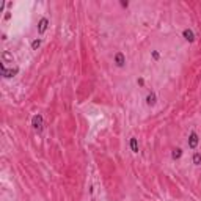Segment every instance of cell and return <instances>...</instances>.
I'll return each instance as SVG.
<instances>
[{
  "label": "cell",
  "instance_id": "30bf717a",
  "mask_svg": "<svg viewBox=\"0 0 201 201\" xmlns=\"http://www.w3.org/2000/svg\"><path fill=\"white\" fill-rule=\"evenodd\" d=\"M39 46H41V39H39V38H38V39H35V41L32 43V49H38Z\"/></svg>",
  "mask_w": 201,
  "mask_h": 201
},
{
  "label": "cell",
  "instance_id": "9c48e42d",
  "mask_svg": "<svg viewBox=\"0 0 201 201\" xmlns=\"http://www.w3.org/2000/svg\"><path fill=\"white\" fill-rule=\"evenodd\" d=\"M192 160H193V163H195V165H199V163H201V152H195Z\"/></svg>",
  "mask_w": 201,
  "mask_h": 201
},
{
  "label": "cell",
  "instance_id": "7a4b0ae2",
  "mask_svg": "<svg viewBox=\"0 0 201 201\" xmlns=\"http://www.w3.org/2000/svg\"><path fill=\"white\" fill-rule=\"evenodd\" d=\"M198 135H196V132H192L190 135H188V148L190 149H195L196 148V145H198Z\"/></svg>",
  "mask_w": 201,
  "mask_h": 201
},
{
  "label": "cell",
  "instance_id": "5b68a950",
  "mask_svg": "<svg viewBox=\"0 0 201 201\" xmlns=\"http://www.w3.org/2000/svg\"><path fill=\"white\" fill-rule=\"evenodd\" d=\"M47 24H49V21H47L46 18H43V19L39 21V24H38V32H39L41 35L46 32V28H47Z\"/></svg>",
  "mask_w": 201,
  "mask_h": 201
},
{
  "label": "cell",
  "instance_id": "8992f818",
  "mask_svg": "<svg viewBox=\"0 0 201 201\" xmlns=\"http://www.w3.org/2000/svg\"><path fill=\"white\" fill-rule=\"evenodd\" d=\"M156 100H157V99H156V93H149V94L146 96V104H148V106H151V107L156 106Z\"/></svg>",
  "mask_w": 201,
  "mask_h": 201
},
{
  "label": "cell",
  "instance_id": "ba28073f",
  "mask_svg": "<svg viewBox=\"0 0 201 201\" xmlns=\"http://www.w3.org/2000/svg\"><path fill=\"white\" fill-rule=\"evenodd\" d=\"M181 156H182V149L181 148H176V149H173V152H171V157L176 160V159H181Z\"/></svg>",
  "mask_w": 201,
  "mask_h": 201
},
{
  "label": "cell",
  "instance_id": "277c9868",
  "mask_svg": "<svg viewBox=\"0 0 201 201\" xmlns=\"http://www.w3.org/2000/svg\"><path fill=\"white\" fill-rule=\"evenodd\" d=\"M115 63H116V66H118V68H123V66H124L126 58H124V55H123L121 52H118V54L115 55Z\"/></svg>",
  "mask_w": 201,
  "mask_h": 201
},
{
  "label": "cell",
  "instance_id": "8fae6325",
  "mask_svg": "<svg viewBox=\"0 0 201 201\" xmlns=\"http://www.w3.org/2000/svg\"><path fill=\"white\" fill-rule=\"evenodd\" d=\"M152 57H154V58L157 60V58H159V54H157V52H152Z\"/></svg>",
  "mask_w": 201,
  "mask_h": 201
},
{
  "label": "cell",
  "instance_id": "6da1fadb",
  "mask_svg": "<svg viewBox=\"0 0 201 201\" xmlns=\"http://www.w3.org/2000/svg\"><path fill=\"white\" fill-rule=\"evenodd\" d=\"M32 126L36 132H41L43 131V116L41 115H35L32 118Z\"/></svg>",
  "mask_w": 201,
  "mask_h": 201
},
{
  "label": "cell",
  "instance_id": "52a82bcc",
  "mask_svg": "<svg viewBox=\"0 0 201 201\" xmlns=\"http://www.w3.org/2000/svg\"><path fill=\"white\" fill-rule=\"evenodd\" d=\"M131 148H132V152H138V143H137V138L135 137H132L131 138Z\"/></svg>",
  "mask_w": 201,
  "mask_h": 201
},
{
  "label": "cell",
  "instance_id": "3957f363",
  "mask_svg": "<svg viewBox=\"0 0 201 201\" xmlns=\"http://www.w3.org/2000/svg\"><path fill=\"white\" fill-rule=\"evenodd\" d=\"M182 36H184V39L188 41V43H193V41H195V35H193V32H192L190 28H185V30L182 32Z\"/></svg>",
  "mask_w": 201,
  "mask_h": 201
}]
</instances>
